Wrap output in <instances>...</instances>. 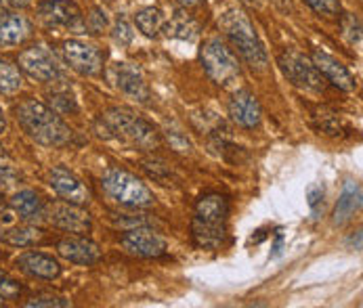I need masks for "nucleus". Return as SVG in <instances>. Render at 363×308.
Returning <instances> with one entry per match:
<instances>
[{
    "instance_id": "16",
    "label": "nucleus",
    "mask_w": 363,
    "mask_h": 308,
    "mask_svg": "<svg viewBox=\"0 0 363 308\" xmlns=\"http://www.w3.org/2000/svg\"><path fill=\"white\" fill-rule=\"evenodd\" d=\"M311 61L313 65L319 69V74L328 80V82H332L336 89H340V91H345V93H353L355 89H357V82H355V78H353V74L347 69V65L342 63V61H338L336 57H332V55H328V52L323 51H315L311 55Z\"/></svg>"
},
{
    "instance_id": "31",
    "label": "nucleus",
    "mask_w": 363,
    "mask_h": 308,
    "mask_svg": "<svg viewBox=\"0 0 363 308\" xmlns=\"http://www.w3.org/2000/svg\"><path fill=\"white\" fill-rule=\"evenodd\" d=\"M19 292H21L19 283H17L15 279H11L9 275L0 273V296H2L4 300H13V298L19 296Z\"/></svg>"
},
{
    "instance_id": "29",
    "label": "nucleus",
    "mask_w": 363,
    "mask_h": 308,
    "mask_svg": "<svg viewBox=\"0 0 363 308\" xmlns=\"http://www.w3.org/2000/svg\"><path fill=\"white\" fill-rule=\"evenodd\" d=\"M26 307H49V308H65L69 307V300L61 298V296H55V294H40V296H34L26 302Z\"/></svg>"
},
{
    "instance_id": "3",
    "label": "nucleus",
    "mask_w": 363,
    "mask_h": 308,
    "mask_svg": "<svg viewBox=\"0 0 363 308\" xmlns=\"http://www.w3.org/2000/svg\"><path fill=\"white\" fill-rule=\"evenodd\" d=\"M220 28L225 30V36L229 38L231 47L240 52V57L255 69L267 67V51L260 42L257 28L252 25L246 11L240 6H231L218 15Z\"/></svg>"
},
{
    "instance_id": "13",
    "label": "nucleus",
    "mask_w": 363,
    "mask_h": 308,
    "mask_svg": "<svg viewBox=\"0 0 363 308\" xmlns=\"http://www.w3.org/2000/svg\"><path fill=\"white\" fill-rule=\"evenodd\" d=\"M49 185L52 187V191L63 200V202H69V204L84 205L91 202V191L89 187L76 176L72 174L69 170L57 166L49 170Z\"/></svg>"
},
{
    "instance_id": "30",
    "label": "nucleus",
    "mask_w": 363,
    "mask_h": 308,
    "mask_svg": "<svg viewBox=\"0 0 363 308\" xmlns=\"http://www.w3.org/2000/svg\"><path fill=\"white\" fill-rule=\"evenodd\" d=\"M84 25H86L93 34H101L105 28L109 25V19H107V15H105L104 8L93 6V8H91V15H89V17H86V21H84Z\"/></svg>"
},
{
    "instance_id": "24",
    "label": "nucleus",
    "mask_w": 363,
    "mask_h": 308,
    "mask_svg": "<svg viewBox=\"0 0 363 308\" xmlns=\"http://www.w3.org/2000/svg\"><path fill=\"white\" fill-rule=\"evenodd\" d=\"M164 21H166V17H164L162 8H157V6H145L135 15V25L145 38H156L164 28Z\"/></svg>"
},
{
    "instance_id": "15",
    "label": "nucleus",
    "mask_w": 363,
    "mask_h": 308,
    "mask_svg": "<svg viewBox=\"0 0 363 308\" xmlns=\"http://www.w3.org/2000/svg\"><path fill=\"white\" fill-rule=\"evenodd\" d=\"M57 252H59V256L65 258L72 264H78V266H93L95 262L101 260L99 246L84 235H72V237L59 239Z\"/></svg>"
},
{
    "instance_id": "25",
    "label": "nucleus",
    "mask_w": 363,
    "mask_h": 308,
    "mask_svg": "<svg viewBox=\"0 0 363 308\" xmlns=\"http://www.w3.org/2000/svg\"><path fill=\"white\" fill-rule=\"evenodd\" d=\"M23 84L21 72L19 67L9 61V59H0V95H15Z\"/></svg>"
},
{
    "instance_id": "17",
    "label": "nucleus",
    "mask_w": 363,
    "mask_h": 308,
    "mask_svg": "<svg viewBox=\"0 0 363 308\" xmlns=\"http://www.w3.org/2000/svg\"><path fill=\"white\" fill-rule=\"evenodd\" d=\"M15 266L26 273L28 277L34 279H45V281H52L61 275V264L49 254L45 252H36V250H28L21 252L15 258Z\"/></svg>"
},
{
    "instance_id": "4",
    "label": "nucleus",
    "mask_w": 363,
    "mask_h": 308,
    "mask_svg": "<svg viewBox=\"0 0 363 308\" xmlns=\"http://www.w3.org/2000/svg\"><path fill=\"white\" fill-rule=\"evenodd\" d=\"M101 124L107 132H111V137L126 141L135 147L156 149L160 145L156 128L128 107H109L105 113H101Z\"/></svg>"
},
{
    "instance_id": "9",
    "label": "nucleus",
    "mask_w": 363,
    "mask_h": 308,
    "mask_svg": "<svg viewBox=\"0 0 363 308\" xmlns=\"http://www.w3.org/2000/svg\"><path fill=\"white\" fill-rule=\"evenodd\" d=\"M17 63H19L21 72H26L30 78L45 82V84H52L63 78L61 65L57 63L55 55L43 45H34V47L19 52Z\"/></svg>"
},
{
    "instance_id": "22",
    "label": "nucleus",
    "mask_w": 363,
    "mask_h": 308,
    "mask_svg": "<svg viewBox=\"0 0 363 308\" xmlns=\"http://www.w3.org/2000/svg\"><path fill=\"white\" fill-rule=\"evenodd\" d=\"M362 207V187L357 183H347L342 187V193L338 198V204L334 207V222L336 224H345L347 220H351V216Z\"/></svg>"
},
{
    "instance_id": "36",
    "label": "nucleus",
    "mask_w": 363,
    "mask_h": 308,
    "mask_svg": "<svg viewBox=\"0 0 363 308\" xmlns=\"http://www.w3.org/2000/svg\"><path fill=\"white\" fill-rule=\"evenodd\" d=\"M2 132H6V118H4V113H2V109H0V135Z\"/></svg>"
},
{
    "instance_id": "27",
    "label": "nucleus",
    "mask_w": 363,
    "mask_h": 308,
    "mask_svg": "<svg viewBox=\"0 0 363 308\" xmlns=\"http://www.w3.org/2000/svg\"><path fill=\"white\" fill-rule=\"evenodd\" d=\"M342 36L347 38V42L351 47H359L362 45V23L355 15H347L342 19Z\"/></svg>"
},
{
    "instance_id": "1",
    "label": "nucleus",
    "mask_w": 363,
    "mask_h": 308,
    "mask_svg": "<svg viewBox=\"0 0 363 308\" xmlns=\"http://www.w3.org/2000/svg\"><path fill=\"white\" fill-rule=\"evenodd\" d=\"M15 120L21 130L38 145L61 147L72 141V128L61 115L38 99H23L15 107Z\"/></svg>"
},
{
    "instance_id": "7",
    "label": "nucleus",
    "mask_w": 363,
    "mask_h": 308,
    "mask_svg": "<svg viewBox=\"0 0 363 308\" xmlns=\"http://www.w3.org/2000/svg\"><path fill=\"white\" fill-rule=\"evenodd\" d=\"M277 65H279L281 74L296 89H303L309 93H323L325 91V78L313 65L311 57H305L298 51H284L277 57Z\"/></svg>"
},
{
    "instance_id": "5",
    "label": "nucleus",
    "mask_w": 363,
    "mask_h": 308,
    "mask_svg": "<svg viewBox=\"0 0 363 308\" xmlns=\"http://www.w3.org/2000/svg\"><path fill=\"white\" fill-rule=\"evenodd\" d=\"M101 187L111 202L126 207H152L156 202L154 193L139 176L120 168H109L101 176Z\"/></svg>"
},
{
    "instance_id": "18",
    "label": "nucleus",
    "mask_w": 363,
    "mask_h": 308,
    "mask_svg": "<svg viewBox=\"0 0 363 308\" xmlns=\"http://www.w3.org/2000/svg\"><path fill=\"white\" fill-rule=\"evenodd\" d=\"M229 115L242 128H257L262 120V107L259 97L250 91H238L229 101Z\"/></svg>"
},
{
    "instance_id": "26",
    "label": "nucleus",
    "mask_w": 363,
    "mask_h": 308,
    "mask_svg": "<svg viewBox=\"0 0 363 308\" xmlns=\"http://www.w3.org/2000/svg\"><path fill=\"white\" fill-rule=\"evenodd\" d=\"M305 4L311 11H315L317 15H323V17H330V19L340 17V13H342L340 0H305Z\"/></svg>"
},
{
    "instance_id": "12",
    "label": "nucleus",
    "mask_w": 363,
    "mask_h": 308,
    "mask_svg": "<svg viewBox=\"0 0 363 308\" xmlns=\"http://www.w3.org/2000/svg\"><path fill=\"white\" fill-rule=\"evenodd\" d=\"M122 248L139 258H157L166 254V239L162 235H157L154 229H145V227H137L126 231L120 237Z\"/></svg>"
},
{
    "instance_id": "6",
    "label": "nucleus",
    "mask_w": 363,
    "mask_h": 308,
    "mask_svg": "<svg viewBox=\"0 0 363 308\" xmlns=\"http://www.w3.org/2000/svg\"><path fill=\"white\" fill-rule=\"evenodd\" d=\"M200 61L206 72V76L223 89H231L235 82L242 80V65L220 38H210L200 49Z\"/></svg>"
},
{
    "instance_id": "2",
    "label": "nucleus",
    "mask_w": 363,
    "mask_h": 308,
    "mask_svg": "<svg viewBox=\"0 0 363 308\" xmlns=\"http://www.w3.org/2000/svg\"><path fill=\"white\" fill-rule=\"evenodd\" d=\"M229 200L220 193H206L198 200L191 220L194 244L200 250H218L227 239Z\"/></svg>"
},
{
    "instance_id": "34",
    "label": "nucleus",
    "mask_w": 363,
    "mask_h": 308,
    "mask_svg": "<svg viewBox=\"0 0 363 308\" xmlns=\"http://www.w3.org/2000/svg\"><path fill=\"white\" fill-rule=\"evenodd\" d=\"M6 2L13 4V6H17V8H26V6L32 4V0H6Z\"/></svg>"
},
{
    "instance_id": "38",
    "label": "nucleus",
    "mask_w": 363,
    "mask_h": 308,
    "mask_svg": "<svg viewBox=\"0 0 363 308\" xmlns=\"http://www.w3.org/2000/svg\"><path fill=\"white\" fill-rule=\"evenodd\" d=\"M2 304H4V298H2V296H0V307H2Z\"/></svg>"
},
{
    "instance_id": "35",
    "label": "nucleus",
    "mask_w": 363,
    "mask_h": 308,
    "mask_svg": "<svg viewBox=\"0 0 363 308\" xmlns=\"http://www.w3.org/2000/svg\"><path fill=\"white\" fill-rule=\"evenodd\" d=\"M9 13V2L6 0H0V17H4Z\"/></svg>"
},
{
    "instance_id": "14",
    "label": "nucleus",
    "mask_w": 363,
    "mask_h": 308,
    "mask_svg": "<svg viewBox=\"0 0 363 308\" xmlns=\"http://www.w3.org/2000/svg\"><path fill=\"white\" fill-rule=\"evenodd\" d=\"M116 89L126 95L128 99L139 103H147L152 99L150 84L145 80V74L135 63H118L116 65Z\"/></svg>"
},
{
    "instance_id": "20",
    "label": "nucleus",
    "mask_w": 363,
    "mask_h": 308,
    "mask_svg": "<svg viewBox=\"0 0 363 308\" xmlns=\"http://www.w3.org/2000/svg\"><path fill=\"white\" fill-rule=\"evenodd\" d=\"M11 207L23 222H36L47 216V205L43 202V198L32 189H23L15 193L11 198Z\"/></svg>"
},
{
    "instance_id": "32",
    "label": "nucleus",
    "mask_w": 363,
    "mask_h": 308,
    "mask_svg": "<svg viewBox=\"0 0 363 308\" xmlns=\"http://www.w3.org/2000/svg\"><path fill=\"white\" fill-rule=\"evenodd\" d=\"M323 195H325V191H323L321 185H311L307 189V200H309V205H311L313 212H317L319 204H323Z\"/></svg>"
},
{
    "instance_id": "11",
    "label": "nucleus",
    "mask_w": 363,
    "mask_h": 308,
    "mask_svg": "<svg viewBox=\"0 0 363 308\" xmlns=\"http://www.w3.org/2000/svg\"><path fill=\"white\" fill-rule=\"evenodd\" d=\"M47 218L52 227L76 233V235H86L93 229L91 214L82 210V205L69 204V202H55L47 207Z\"/></svg>"
},
{
    "instance_id": "10",
    "label": "nucleus",
    "mask_w": 363,
    "mask_h": 308,
    "mask_svg": "<svg viewBox=\"0 0 363 308\" xmlns=\"http://www.w3.org/2000/svg\"><path fill=\"white\" fill-rule=\"evenodd\" d=\"M38 19L47 28H69L78 30L84 25L82 11L76 2L69 0H40L36 4Z\"/></svg>"
},
{
    "instance_id": "8",
    "label": "nucleus",
    "mask_w": 363,
    "mask_h": 308,
    "mask_svg": "<svg viewBox=\"0 0 363 308\" xmlns=\"http://www.w3.org/2000/svg\"><path fill=\"white\" fill-rule=\"evenodd\" d=\"M61 55H63V61L74 72H78L80 76L95 78V76H99L104 72V51L97 45L89 42V40H80V38L65 40L61 45Z\"/></svg>"
},
{
    "instance_id": "19",
    "label": "nucleus",
    "mask_w": 363,
    "mask_h": 308,
    "mask_svg": "<svg viewBox=\"0 0 363 308\" xmlns=\"http://www.w3.org/2000/svg\"><path fill=\"white\" fill-rule=\"evenodd\" d=\"M32 36V23L23 15L0 17V47H19Z\"/></svg>"
},
{
    "instance_id": "28",
    "label": "nucleus",
    "mask_w": 363,
    "mask_h": 308,
    "mask_svg": "<svg viewBox=\"0 0 363 308\" xmlns=\"http://www.w3.org/2000/svg\"><path fill=\"white\" fill-rule=\"evenodd\" d=\"M111 34H113L116 45H120V47H128L133 42V28H130V23L124 17L116 19L113 28H111Z\"/></svg>"
},
{
    "instance_id": "21",
    "label": "nucleus",
    "mask_w": 363,
    "mask_h": 308,
    "mask_svg": "<svg viewBox=\"0 0 363 308\" xmlns=\"http://www.w3.org/2000/svg\"><path fill=\"white\" fill-rule=\"evenodd\" d=\"M162 32L168 36V38H177V40H196L200 36V25L198 21L187 15L185 11H177L168 21H164V28Z\"/></svg>"
},
{
    "instance_id": "37",
    "label": "nucleus",
    "mask_w": 363,
    "mask_h": 308,
    "mask_svg": "<svg viewBox=\"0 0 363 308\" xmlns=\"http://www.w3.org/2000/svg\"><path fill=\"white\" fill-rule=\"evenodd\" d=\"M273 2H277V4H284V2H288V4H290V0H273Z\"/></svg>"
},
{
    "instance_id": "23",
    "label": "nucleus",
    "mask_w": 363,
    "mask_h": 308,
    "mask_svg": "<svg viewBox=\"0 0 363 308\" xmlns=\"http://www.w3.org/2000/svg\"><path fill=\"white\" fill-rule=\"evenodd\" d=\"M0 239L11 248H30L43 239V231L34 224H19V227L4 229L0 233Z\"/></svg>"
},
{
    "instance_id": "33",
    "label": "nucleus",
    "mask_w": 363,
    "mask_h": 308,
    "mask_svg": "<svg viewBox=\"0 0 363 308\" xmlns=\"http://www.w3.org/2000/svg\"><path fill=\"white\" fill-rule=\"evenodd\" d=\"M181 6H185V8H191V6H200L204 0H177Z\"/></svg>"
}]
</instances>
